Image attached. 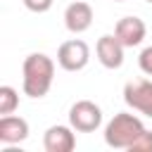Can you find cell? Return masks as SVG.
I'll return each mask as SVG.
<instances>
[{
    "label": "cell",
    "instance_id": "10",
    "mask_svg": "<svg viewBox=\"0 0 152 152\" xmlns=\"http://www.w3.org/2000/svg\"><path fill=\"white\" fill-rule=\"evenodd\" d=\"M28 138V121L17 114L0 116V142L2 145H19Z\"/></svg>",
    "mask_w": 152,
    "mask_h": 152
},
{
    "label": "cell",
    "instance_id": "7",
    "mask_svg": "<svg viewBox=\"0 0 152 152\" xmlns=\"http://www.w3.org/2000/svg\"><path fill=\"white\" fill-rule=\"evenodd\" d=\"M93 19H95V12L88 2L83 0H76V2H69L66 10H64V26L69 33L78 36V33H86L90 26H93Z\"/></svg>",
    "mask_w": 152,
    "mask_h": 152
},
{
    "label": "cell",
    "instance_id": "6",
    "mask_svg": "<svg viewBox=\"0 0 152 152\" xmlns=\"http://www.w3.org/2000/svg\"><path fill=\"white\" fill-rule=\"evenodd\" d=\"M124 50H126V45H124L114 33L100 36L97 43H95L97 62H100L104 69H119V66L124 64Z\"/></svg>",
    "mask_w": 152,
    "mask_h": 152
},
{
    "label": "cell",
    "instance_id": "16",
    "mask_svg": "<svg viewBox=\"0 0 152 152\" xmlns=\"http://www.w3.org/2000/svg\"><path fill=\"white\" fill-rule=\"evenodd\" d=\"M114 2H124V0H114Z\"/></svg>",
    "mask_w": 152,
    "mask_h": 152
},
{
    "label": "cell",
    "instance_id": "3",
    "mask_svg": "<svg viewBox=\"0 0 152 152\" xmlns=\"http://www.w3.org/2000/svg\"><path fill=\"white\" fill-rule=\"evenodd\" d=\"M69 124L78 133H93L102 126V109L93 100H76L69 107Z\"/></svg>",
    "mask_w": 152,
    "mask_h": 152
},
{
    "label": "cell",
    "instance_id": "9",
    "mask_svg": "<svg viewBox=\"0 0 152 152\" xmlns=\"http://www.w3.org/2000/svg\"><path fill=\"white\" fill-rule=\"evenodd\" d=\"M43 147H45V152H71L76 147V135H74L71 124L69 126H62V124L50 126L43 135Z\"/></svg>",
    "mask_w": 152,
    "mask_h": 152
},
{
    "label": "cell",
    "instance_id": "2",
    "mask_svg": "<svg viewBox=\"0 0 152 152\" xmlns=\"http://www.w3.org/2000/svg\"><path fill=\"white\" fill-rule=\"evenodd\" d=\"M142 131H145V124L140 116L131 112H119L104 126V142L114 150H128Z\"/></svg>",
    "mask_w": 152,
    "mask_h": 152
},
{
    "label": "cell",
    "instance_id": "14",
    "mask_svg": "<svg viewBox=\"0 0 152 152\" xmlns=\"http://www.w3.org/2000/svg\"><path fill=\"white\" fill-rule=\"evenodd\" d=\"M52 2H55V0H24V7H26L28 12L43 14V12H48V10L52 7Z\"/></svg>",
    "mask_w": 152,
    "mask_h": 152
},
{
    "label": "cell",
    "instance_id": "5",
    "mask_svg": "<svg viewBox=\"0 0 152 152\" xmlns=\"http://www.w3.org/2000/svg\"><path fill=\"white\" fill-rule=\"evenodd\" d=\"M124 102L142 114L152 119V78H133L124 86Z\"/></svg>",
    "mask_w": 152,
    "mask_h": 152
},
{
    "label": "cell",
    "instance_id": "15",
    "mask_svg": "<svg viewBox=\"0 0 152 152\" xmlns=\"http://www.w3.org/2000/svg\"><path fill=\"white\" fill-rule=\"evenodd\" d=\"M145 2H150V5H152V0H145Z\"/></svg>",
    "mask_w": 152,
    "mask_h": 152
},
{
    "label": "cell",
    "instance_id": "12",
    "mask_svg": "<svg viewBox=\"0 0 152 152\" xmlns=\"http://www.w3.org/2000/svg\"><path fill=\"white\" fill-rule=\"evenodd\" d=\"M128 152H152V131H142L138 135V140L128 147Z\"/></svg>",
    "mask_w": 152,
    "mask_h": 152
},
{
    "label": "cell",
    "instance_id": "13",
    "mask_svg": "<svg viewBox=\"0 0 152 152\" xmlns=\"http://www.w3.org/2000/svg\"><path fill=\"white\" fill-rule=\"evenodd\" d=\"M138 66H140V71H142L145 76L152 78V45H147V48L140 52V57H138Z\"/></svg>",
    "mask_w": 152,
    "mask_h": 152
},
{
    "label": "cell",
    "instance_id": "11",
    "mask_svg": "<svg viewBox=\"0 0 152 152\" xmlns=\"http://www.w3.org/2000/svg\"><path fill=\"white\" fill-rule=\"evenodd\" d=\"M19 107V93L12 86H0V116L14 114Z\"/></svg>",
    "mask_w": 152,
    "mask_h": 152
},
{
    "label": "cell",
    "instance_id": "8",
    "mask_svg": "<svg viewBox=\"0 0 152 152\" xmlns=\"http://www.w3.org/2000/svg\"><path fill=\"white\" fill-rule=\"evenodd\" d=\"M114 36L126 48H138L147 36V26H145V21L140 17H133V14L131 17H121L116 21V26H114Z\"/></svg>",
    "mask_w": 152,
    "mask_h": 152
},
{
    "label": "cell",
    "instance_id": "1",
    "mask_svg": "<svg viewBox=\"0 0 152 152\" xmlns=\"http://www.w3.org/2000/svg\"><path fill=\"white\" fill-rule=\"evenodd\" d=\"M55 81V59L45 52H31L21 64V90L24 95L40 100L50 93Z\"/></svg>",
    "mask_w": 152,
    "mask_h": 152
},
{
    "label": "cell",
    "instance_id": "4",
    "mask_svg": "<svg viewBox=\"0 0 152 152\" xmlns=\"http://www.w3.org/2000/svg\"><path fill=\"white\" fill-rule=\"evenodd\" d=\"M88 62H90V48L81 38L64 40L57 48V64L64 71H81L88 66Z\"/></svg>",
    "mask_w": 152,
    "mask_h": 152
}]
</instances>
